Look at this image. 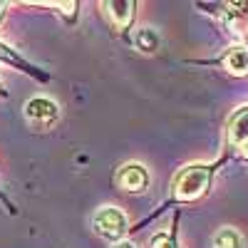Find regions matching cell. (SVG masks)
Listing matches in <instances>:
<instances>
[{
	"label": "cell",
	"mask_w": 248,
	"mask_h": 248,
	"mask_svg": "<svg viewBox=\"0 0 248 248\" xmlns=\"http://www.w3.org/2000/svg\"><path fill=\"white\" fill-rule=\"evenodd\" d=\"M137 43H139V47L141 50H147V52H152L154 47H156V37L149 32V30H141L139 35H137Z\"/></svg>",
	"instance_id": "9"
},
{
	"label": "cell",
	"mask_w": 248,
	"mask_h": 248,
	"mask_svg": "<svg viewBox=\"0 0 248 248\" xmlns=\"http://www.w3.org/2000/svg\"><path fill=\"white\" fill-rule=\"evenodd\" d=\"M243 156H248V141L243 144Z\"/></svg>",
	"instance_id": "10"
},
{
	"label": "cell",
	"mask_w": 248,
	"mask_h": 248,
	"mask_svg": "<svg viewBox=\"0 0 248 248\" xmlns=\"http://www.w3.org/2000/svg\"><path fill=\"white\" fill-rule=\"evenodd\" d=\"M119 248H132V246H129V243H122V246H119Z\"/></svg>",
	"instance_id": "11"
},
{
	"label": "cell",
	"mask_w": 248,
	"mask_h": 248,
	"mask_svg": "<svg viewBox=\"0 0 248 248\" xmlns=\"http://www.w3.org/2000/svg\"><path fill=\"white\" fill-rule=\"evenodd\" d=\"M97 229L105 233V236H119L124 233V216L117 209H102L94 218Z\"/></svg>",
	"instance_id": "3"
},
{
	"label": "cell",
	"mask_w": 248,
	"mask_h": 248,
	"mask_svg": "<svg viewBox=\"0 0 248 248\" xmlns=\"http://www.w3.org/2000/svg\"><path fill=\"white\" fill-rule=\"evenodd\" d=\"M214 248H241V241H238V233L231 231V229H223L214 236Z\"/></svg>",
	"instance_id": "7"
},
{
	"label": "cell",
	"mask_w": 248,
	"mask_h": 248,
	"mask_svg": "<svg viewBox=\"0 0 248 248\" xmlns=\"http://www.w3.org/2000/svg\"><path fill=\"white\" fill-rule=\"evenodd\" d=\"M206 186H209V169H203V167L186 169L179 176L176 196L179 199H196V196H201L206 191Z\"/></svg>",
	"instance_id": "1"
},
{
	"label": "cell",
	"mask_w": 248,
	"mask_h": 248,
	"mask_svg": "<svg viewBox=\"0 0 248 248\" xmlns=\"http://www.w3.org/2000/svg\"><path fill=\"white\" fill-rule=\"evenodd\" d=\"M223 65L233 75H246L248 72V47H233L223 57Z\"/></svg>",
	"instance_id": "5"
},
{
	"label": "cell",
	"mask_w": 248,
	"mask_h": 248,
	"mask_svg": "<svg viewBox=\"0 0 248 248\" xmlns=\"http://www.w3.org/2000/svg\"><path fill=\"white\" fill-rule=\"evenodd\" d=\"M25 114L30 117V122L40 124V127H47V124H50L52 119H57V107L52 105L50 99H43V97H40V99L28 102Z\"/></svg>",
	"instance_id": "2"
},
{
	"label": "cell",
	"mask_w": 248,
	"mask_h": 248,
	"mask_svg": "<svg viewBox=\"0 0 248 248\" xmlns=\"http://www.w3.org/2000/svg\"><path fill=\"white\" fill-rule=\"evenodd\" d=\"M109 8H112V15H114V13L119 15V20H117L119 25H127V23H129L132 10H127V8H132V3H109Z\"/></svg>",
	"instance_id": "8"
},
{
	"label": "cell",
	"mask_w": 248,
	"mask_h": 248,
	"mask_svg": "<svg viewBox=\"0 0 248 248\" xmlns=\"http://www.w3.org/2000/svg\"><path fill=\"white\" fill-rule=\"evenodd\" d=\"M119 184L124 186V189H129V191H139L147 186V171H144L139 164H129V167H124L119 171Z\"/></svg>",
	"instance_id": "4"
},
{
	"label": "cell",
	"mask_w": 248,
	"mask_h": 248,
	"mask_svg": "<svg viewBox=\"0 0 248 248\" xmlns=\"http://www.w3.org/2000/svg\"><path fill=\"white\" fill-rule=\"evenodd\" d=\"M229 139H231V144H246L248 141V109H241L233 117L231 129H229Z\"/></svg>",
	"instance_id": "6"
}]
</instances>
